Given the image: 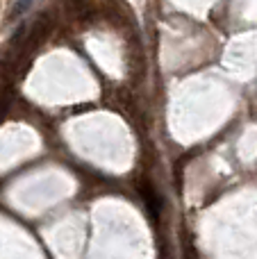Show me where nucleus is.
<instances>
[{
  "label": "nucleus",
  "instance_id": "f257e3e1",
  "mask_svg": "<svg viewBox=\"0 0 257 259\" xmlns=\"http://www.w3.org/2000/svg\"><path fill=\"white\" fill-rule=\"evenodd\" d=\"M32 7V0H12L9 3V7H7V21L9 23H14V21H18L21 16H25V12Z\"/></svg>",
  "mask_w": 257,
  "mask_h": 259
}]
</instances>
